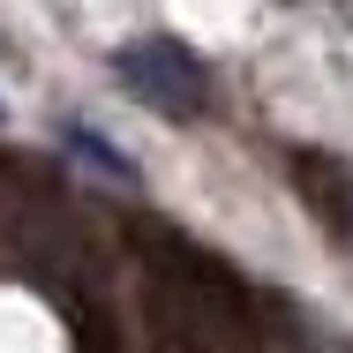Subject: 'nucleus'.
<instances>
[{
	"label": "nucleus",
	"mask_w": 353,
	"mask_h": 353,
	"mask_svg": "<svg viewBox=\"0 0 353 353\" xmlns=\"http://www.w3.org/2000/svg\"><path fill=\"white\" fill-rule=\"evenodd\" d=\"M113 75H121V90H136L143 105H158L165 121H203V113H211V75H203V61H196L188 46H173V38L121 46V53H113Z\"/></svg>",
	"instance_id": "nucleus-1"
},
{
	"label": "nucleus",
	"mask_w": 353,
	"mask_h": 353,
	"mask_svg": "<svg viewBox=\"0 0 353 353\" xmlns=\"http://www.w3.org/2000/svg\"><path fill=\"white\" fill-rule=\"evenodd\" d=\"M293 181H301L308 211L353 248V165H346V158H331V150H293Z\"/></svg>",
	"instance_id": "nucleus-2"
},
{
	"label": "nucleus",
	"mask_w": 353,
	"mask_h": 353,
	"mask_svg": "<svg viewBox=\"0 0 353 353\" xmlns=\"http://www.w3.org/2000/svg\"><path fill=\"white\" fill-rule=\"evenodd\" d=\"M68 150H75V158H90V165H98V181H113V188H128V181H136V165H128L113 143H98L90 128H68Z\"/></svg>",
	"instance_id": "nucleus-3"
},
{
	"label": "nucleus",
	"mask_w": 353,
	"mask_h": 353,
	"mask_svg": "<svg viewBox=\"0 0 353 353\" xmlns=\"http://www.w3.org/2000/svg\"><path fill=\"white\" fill-rule=\"evenodd\" d=\"M331 8H339V15H346V23H353V0H331Z\"/></svg>",
	"instance_id": "nucleus-4"
}]
</instances>
